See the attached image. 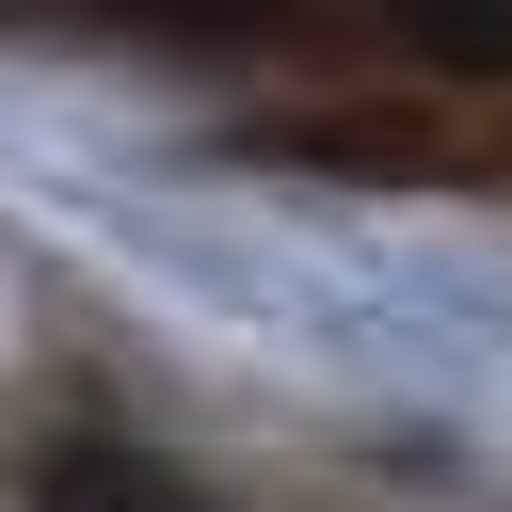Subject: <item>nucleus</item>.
I'll return each instance as SVG.
<instances>
[{"instance_id":"obj_2","label":"nucleus","mask_w":512,"mask_h":512,"mask_svg":"<svg viewBox=\"0 0 512 512\" xmlns=\"http://www.w3.org/2000/svg\"><path fill=\"white\" fill-rule=\"evenodd\" d=\"M48 512H192L160 464H112V448H80V464H48Z\"/></svg>"},{"instance_id":"obj_1","label":"nucleus","mask_w":512,"mask_h":512,"mask_svg":"<svg viewBox=\"0 0 512 512\" xmlns=\"http://www.w3.org/2000/svg\"><path fill=\"white\" fill-rule=\"evenodd\" d=\"M384 32L448 80H512V0H384Z\"/></svg>"},{"instance_id":"obj_3","label":"nucleus","mask_w":512,"mask_h":512,"mask_svg":"<svg viewBox=\"0 0 512 512\" xmlns=\"http://www.w3.org/2000/svg\"><path fill=\"white\" fill-rule=\"evenodd\" d=\"M128 16H240V0H128Z\"/></svg>"}]
</instances>
